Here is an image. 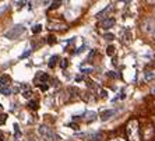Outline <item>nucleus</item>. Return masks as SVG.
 Returning <instances> with one entry per match:
<instances>
[{
	"label": "nucleus",
	"instance_id": "a211bd4d",
	"mask_svg": "<svg viewBox=\"0 0 155 141\" xmlns=\"http://www.w3.org/2000/svg\"><path fill=\"white\" fill-rule=\"evenodd\" d=\"M69 127H71L73 130H78V129H80V127H78V124H75V123H70V124H69Z\"/></svg>",
	"mask_w": 155,
	"mask_h": 141
},
{
	"label": "nucleus",
	"instance_id": "6e6552de",
	"mask_svg": "<svg viewBox=\"0 0 155 141\" xmlns=\"http://www.w3.org/2000/svg\"><path fill=\"white\" fill-rule=\"evenodd\" d=\"M103 138V134L102 133H94V134H91V136H88V141H99Z\"/></svg>",
	"mask_w": 155,
	"mask_h": 141
},
{
	"label": "nucleus",
	"instance_id": "f3484780",
	"mask_svg": "<svg viewBox=\"0 0 155 141\" xmlns=\"http://www.w3.org/2000/svg\"><path fill=\"white\" fill-rule=\"evenodd\" d=\"M28 105H30L31 109H38V102H36V101H30Z\"/></svg>",
	"mask_w": 155,
	"mask_h": 141
},
{
	"label": "nucleus",
	"instance_id": "dca6fc26",
	"mask_svg": "<svg viewBox=\"0 0 155 141\" xmlns=\"http://www.w3.org/2000/svg\"><path fill=\"white\" fill-rule=\"evenodd\" d=\"M56 59H57L56 56H52L51 57V62H49V67H51V68L55 67V64H56Z\"/></svg>",
	"mask_w": 155,
	"mask_h": 141
},
{
	"label": "nucleus",
	"instance_id": "f03ea898",
	"mask_svg": "<svg viewBox=\"0 0 155 141\" xmlns=\"http://www.w3.org/2000/svg\"><path fill=\"white\" fill-rule=\"evenodd\" d=\"M24 32H25V27H22V25H16V27H13L11 30H9L7 32L4 34V36L9 38V39H17V38H20Z\"/></svg>",
	"mask_w": 155,
	"mask_h": 141
},
{
	"label": "nucleus",
	"instance_id": "6ab92c4d",
	"mask_svg": "<svg viewBox=\"0 0 155 141\" xmlns=\"http://www.w3.org/2000/svg\"><path fill=\"white\" fill-rule=\"evenodd\" d=\"M101 97H102V98L108 97V91H106V89H102V91H101Z\"/></svg>",
	"mask_w": 155,
	"mask_h": 141
},
{
	"label": "nucleus",
	"instance_id": "aec40b11",
	"mask_svg": "<svg viewBox=\"0 0 155 141\" xmlns=\"http://www.w3.org/2000/svg\"><path fill=\"white\" fill-rule=\"evenodd\" d=\"M30 53H31V50H28V52H24V53L21 54L20 57H21V59H24V57H27V56H28V54H30Z\"/></svg>",
	"mask_w": 155,
	"mask_h": 141
},
{
	"label": "nucleus",
	"instance_id": "4be33fe9",
	"mask_svg": "<svg viewBox=\"0 0 155 141\" xmlns=\"http://www.w3.org/2000/svg\"><path fill=\"white\" fill-rule=\"evenodd\" d=\"M6 10V4H0V14Z\"/></svg>",
	"mask_w": 155,
	"mask_h": 141
},
{
	"label": "nucleus",
	"instance_id": "f257e3e1",
	"mask_svg": "<svg viewBox=\"0 0 155 141\" xmlns=\"http://www.w3.org/2000/svg\"><path fill=\"white\" fill-rule=\"evenodd\" d=\"M126 131H127V137H129L130 141H140L137 120H130L129 124H127V127H126Z\"/></svg>",
	"mask_w": 155,
	"mask_h": 141
},
{
	"label": "nucleus",
	"instance_id": "2eb2a0df",
	"mask_svg": "<svg viewBox=\"0 0 155 141\" xmlns=\"http://www.w3.org/2000/svg\"><path fill=\"white\" fill-rule=\"evenodd\" d=\"M6 120H7V115H6V113H0V126L4 124Z\"/></svg>",
	"mask_w": 155,
	"mask_h": 141
},
{
	"label": "nucleus",
	"instance_id": "b1692460",
	"mask_svg": "<svg viewBox=\"0 0 155 141\" xmlns=\"http://www.w3.org/2000/svg\"><path fill=\"white\" fill-rule=\"evenodd\" d=\"M106 39H113V35H111V34H108V35H106Z\"/></svg>",
	"mask_w": 155,
	"mask_h": 141
},
{
	"label": "nucleus",
	"instance_id": "f8f14e48",
	"mask_svg": "<svg viewBox=\"0 0 155 141\" xmlns=\"http://www.w3.org/2000/svg\"><path fill=\"white\" fill-rule=\"evenodd\" d=\"M115 52H116V48H115V45H109V46H108V50H106V53L109 54V56H112Z\"/></svg>",
	"mask_w": 155,
	"mask_h": 141
},
{
	"label": "nucleus",
	"instance_id": "a878e982",
	"mask_svg": "<svg viewBox=\"0 0 155 141\" xmlns=\"http://www.w3.org/2000/svg\"><path fill=\"white\" fill-rule=\"evenodd\" d=\"M152 94H155V87L152 88Z\"/></svg>",
	"mask_w": 155,
	"mask_h": 141
},
{
	"label": "nucleus",
	"instance_id": "9b49d317",
	"mask_svg": "<svg viewBox=\"0 0 155 141\" xmlns=\"http://www.w3.org/2000/svg\"><path fill=\"white\" fill-rule=\"evenodd\" d=\"M13 127H14V133H16V138H17V140H20V138H21V131H20L18 124H17V123H14V124H13Z\"/></svg>",
	"mask_w": 155,
	"mask_h": 141
},
{
	"label": "nucleus",
	"instance_id": "393cba45",
	"mask_svg": "<svg viewBox=\"0 0 155 141\" xmlns=\"http://www.w3.org/2000/svg\"><path fill=\"white\" fill-rule=\"evenodd\" d=\"M111 141H124V140H122V138H115V140H111Z\"/></svg>",
	"mask_w": 155,
	"mask_h": 141
},
{
	"label": "nucleus",
	"instance_id": "4468645a",
	"mask_svg": "<svg viewBox=\"0 0 155 141\" xmlns=\"http://www.w3.org/2000/svg\"><path fill=\"white\" fill-rule=\"evenodd\" d=\"M3 95H10L11 94V89H10V87H4V88H1V91H0Z\"/></svg>",
	"mask_w": 155,
	"mask_h": 141
},
{
	"label": "nucleus",
	"instance_id": "412c9836",
	"mask_svg": "<svg viewBox=\"0 0 155 141\" xmlns=\"http://www.w3.org/2000/svg\"><path fill=\"white\" fill-rule=\"evenodd\" d=\"M62 67H63V68H66V67H67V59H63V62H62Z\"/></svg>",
	"mask_w": 155,
	"mask_h": 141
},
{
	"label": "nucleus",
	"instance_id": "5701e85b",
	"mask_svg": "<svg viewBox=\"0 0 155 141\" xmlns=\"http://www.w3.org/2000/svg\"><path fill=\"white\" fill-rule=\"evenodd\" d=\"M0 141H4V134L0 131Z\"/></svg>",
	"mask_w": 155,
	"mask_h": 141
},
{
	"label": "nucleus",
	"instance_id": "7ed1b4c3",
	"mask_svg": "<svg viewBox=\"0 0 155 141\" xmlns=\"http://www.w3.org/2000/svg\"><path fill=\"white\" fill-rule=\"evenodd\" d=\"M48 80H49L48 74L43 73V71H39V73L35 76V84H36L38 87H41V85H48Z\"/></svg>",
	"mask_w": 155,
	"mask_h": 141
},
{
	"label": "nucleus",
	"instance_id": "423d86ee",
	"mask_svg": "<svg viewBox=\"0 0 155 141\" xmlns=\"http://www.w3.org/2000/svg\"><path fill=\"white\" fill-rule=\"evenodd\" d=\"M11 83V78L7 74H3L0 76V87L4 88V87H9V84Z\"/></svg>",
	"mask_w": 155,
	"mask_h": 141
},
{
	"label": "nucleus",
	"instance_id": "ddd939ff",
	"mask_svg": "<svg viewBox=\"0 0 155 141\" xmlns=\"http://www.w3.org/2000/svg\"><path fill=\"white\" fill-rule=\"evenodd\" d=\"M41 30H42V25H41V24H38V25H34V27H32V32H34V34L41 32Z\"/></svg>",
	"mask_w": 155,
	"mask_h": 141
},
{
	"label": "nucleus",
	"instance_id": "9d476101",
	"mask_svg": "<svg viewBox=\"0 0 155 141\" xmlns=\"http://www.w3.org/2000/svg\"><path fill=\"white\" fill-rule=\"evenodd\" d=\"M96 119V113L95 112H87V117H85V120L87 122H91V120H95Z\"/></svg>",
	"mask_w": 155,
	"mask_h": 141
},
{
	"label": "nucleus",
	"instance_id": "1a4fd4ad",
	"mask_svg": "<svg viewBox=\"0 0 155 141\" xmlns=\"http://www.w3.org/2000/svg\"><path fill=\"white\" fill-rule=\"evenodd\" d=\"M22 97L25 98V99H30L32 97V89L28 85H25L24 87V91H22Z\"/></svg>",
	"mask_w": 155,
	"mask_h": 141
},
{
	"label": "nucleus",
	"instance_id": "39448f33",
	"mask_svg": "<svg viewBox=\"0 0 155 141\" xmlns=\"http://www.w3.org/2000/svg\"><path fill=\"white\" fill-rule=\"evenodd\" d=\"M115 115H116V110L115 109H106V110H103L102 113H101V120L102 122H106V120H109Z\"/></svg>",
	"mask_w": 155,
	"mask_h": 141
},
{
	"label": "nucleus",
	"instance_id": "20e7f679",
	"mask_svg": "<svg viewBox=\"0 0 155 141\" xmlns=\"http://www.w3.org/2000/svg\"><path fill=\"white\" fill-rule=\"evenodd\" d=\"M39 134H42L43 137H49L52 140H56V136L52 133V130L49 127H46V126H41L39 127Z\"/></svg>",
	"mask_w": 155,
	"mask_h": 141
},
{
	"label": "nucleus",
	"instance_id": "0eeeda50",
	"mask_svg": "<svg viewBox=\"0 0 155 141\" xmlns=\"http://www.w3.org/2000/svg\"><path fill=\"white\" fill-rule=\"evenodd\" d=\"M115 25V18H108V20H103L101 22V27L102 28H111Z\"/></svg>",
	"mask_w": 155,
	"mask_h": 141
}]
</instances>
